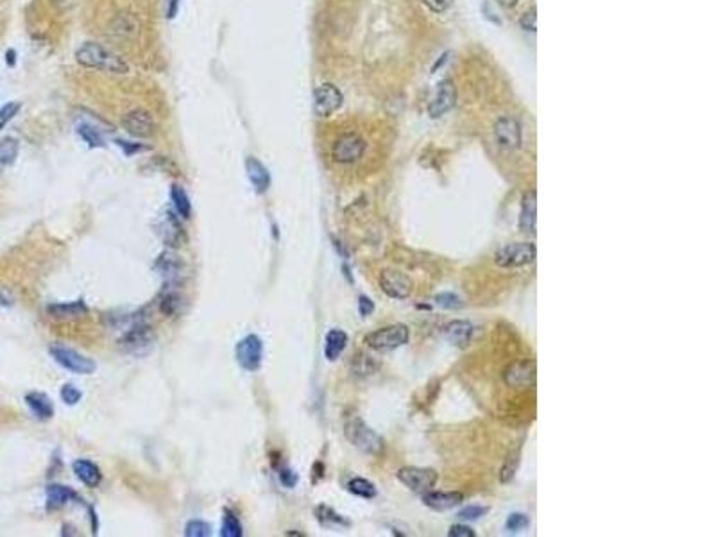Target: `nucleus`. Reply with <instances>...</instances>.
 Returning <instances> with one entry per match:
<instances>
[{
    "instance_id": "obj_1",
    "label": "nucleus",
    "mask_w": 716,
    "mask_h": 537,
    "mask_svg": "<svg viewBox=\"0 0 716 537\" xmlns=\"http://www.w3.org/2000/svg\"><path fill=\"white\" fill-rule=\"evenodd\" d=\"M75 61L79 63L84 68H92V70H102L108 74H128L129 65L124 61L119 54L111 52L101 43L95 41H86L75 50Z\"/></svg>"
},
{
    "instance_id": "obj_2",
    "label": "nucleus",
    "mask_w": 716,
    "mask_h": 537,
    "mask_svg": "<svg viewBox=\"0 0 716 537\" xmlns=\"http://www.w3.org/2000/svg\"><path fill=\"white\" fill-rule=\"evenodd\" d=\"M346 439L367 455H378L383 449V439L358 416H349L344 423Z\"/></svg>"
},
{
    "instance_id": "obj_15",
    "label": "nucleus",
    "mask_w": 716,
    "mask_h": 537,
    "mask_svg": "<svg viewBox=\"0 0 716 537\" xmlns=\"http://www.w3.org/2000/svg\"><path fill=\"white\" fill-rule=\"evenodd\" d=\"M455 102H457V88H455L452 79H444L432 99L428 113H430L432 119H439L455 106Z\"/></svg>"
},
{
    "instance_id": "obj_10",
    "label": "nucleus",
    "mask_w": 716,
    "mask_h": 537,
    "mask_svg": "<svg viewBox=\"0 0 716 537\" xmlns=\"http://www.w3.org/2000/svg\"><path fill=\"white\" fill-rule=\"evenodd\" d=\"M344 104L342 92L331 83H322L313 90V113L317 117H330Z\"/></svg>"
},
{
    "instance_id": "obj_11",
    "label": "nucleus",
    "mask_w": 716,
    "mask_h": 537,
    "mask_svg": "<svg viewBox=\"0 0 716 537\" xmlns=\"http://www.w3.org/2000/svg\"><path fill=\"white\" fill-rule=\"evenodd\" d=\"M380 286L383 294L392 300H407L414 291V283L409 276L398 268H385L380 274Z\"/></svg>"
},
{
    "instance_id": "obj_20",
    "label": "nucleus",
    "mask_w": 716,
    "mask_h": 537,
    "mask_svg": "<svg viewBox=\"0 0 716 537\" xmlns=\"http://www.w3.org/2000/svg\"><path fill=\"white\" fill-rule=\"evenodd\" d=\"M537 220V194L536 190H528L521 201V215H519V229L523 233H536Z\"/></svg>"
},
{
    "instance_id": "obj_27",
    "label": "nucleus",
    "mask_w": 716,
    "mask_h": 537,
    "mask_svg": "<svg viewBox=\"0 0 716 537\" xmlns=\"http://www.w3.org/2000/svg\"><path fill=\"white\" fill-rule=\"evenodd\" d=\"M171 199L177 215H180L181 219L188 220L190 217H192V203H190V197L188 194H186V190L181 185H172Z\"/></svg>"
},
{
    "instance_id": "obj_18",
    "label": "nucleus",
    "mask_w": 716,
    "mask_h": 537,
    "mask_svg": "<svg viewBox=\"0 0 716 537\" xmlns=\"http://www.w3.org/2000/svg\"><path fill=\"white\" fill-rule=\"evenodd\" d=\"M246 172L256 194H265L269 190V186H271V174H269V168L265 167L264 163L260 162L258 158L249 156V158L246 159Z\"/></svg>"
},
{
    "instance_id": "obj_7",
    "label": "nucleus",
    "mask_w": 716,
    "mask_h": 537,
    "mask_svg": "<svg viewBox=\"0 0 716 537\" xmlns=\"http://www.w3.org/2000/svg\"><path fill=\"white\" fill-rule=\"evenodd\" d=\"M235 358H237L238 366L247 373L258 371L262 367V362H264V340L260 339L256 333L246 335L235 346Z\"/></svg>"
},
{
    "instance_id": "obj_37",
    "label": "nucleus",
    "mask_w": 716,
    "mask_h": 537,
    "mask_svg": "<svg viewBox=\"0 0 716 537\" xmlns=\"http://www.w3.org/2000/svg\"><path fill=\"white\" fill-rule=\"evenodd\" d=\"M518 466H519V453L510 455V457L505 460V464H503V467H501L500 480L503 482V484H507V482L512 480L516 475V471H518Z\"/></svg>"
},
{
    "instance_id": "obj_3",
    "label": "nucleus",
    "mask_w": 716,
    "mask_h": 537,
    "mask_svg": "<svg viewBox=\"0 0 716 537\" xmlns=\"http://www.w3.org/2000/svg\"><path fill=\"white\" fill-rule=\"evenodd\" d=\"M153 328L145 321L135 319V321L126 328L124 335L119 339V349L124 353H128V355L142 357V355H145V353H149L151 349H153Z\"/></svg>"
},
{
    "instance_id": "obj_47",
    "label": "nucleus",
    "mask_w": 716,
    "mask_h": 537,
    "mask_svg": "<svg viewBox=\"0 0 716 537\" xmlns=\"http://www.w3.org/2000/svg\"><path fill=\"white\" fill-rule=\"evenodd\" d=\"M180 6L181 0H167V14H165V17H167L168 20H174V18L177 17Z\"/></svg>"
},
{
    "instance_id": "obj_39",
    "label": "nucleus",
    "mask_w": 716,
    "mask_h": 537,
    "mask_svg": "<svg viewBox=\"0 0 716 537\" xmlns=\"http://www.w3.org/2000/svg\"><path fill=\"white\" fill-rule=\"evenodd\" d=\"M487 507H482V505H470V507H464L462 511H458V518L464 521H475V520H480L482 516L487 514Z\"/></svg>"
},
{
    "instance_id": "obj_44",
    "label": "nucleus",
    "mask_w": 716,
    "mask_h": 537,
    "mask_svg": "<svg viewBox=\"0 0 716 537\" xmlns=\"http://www.w3.org/2000/svg\"><path fill=\"white\" fill-rule=\"evenodd\" d=\"M519 26H521V29H525V31L536 32V8H532L530 11H527V13L521 17Z\"/></svg>"
},
{
    "instance_id": "obj_38",
    "label": "nucleus",
    "mask_w": 716,
    "mask_h": 537,
    "mask_svg": "<svg viewBox=\"0 0 716 537\" xmlns=\"http://www.w3.org/2000/svg\"><path fill=\"white\" fill-rule=\"evenodd\" d=\"M59 394H61L63 403H65V405H70V407L77 405V403L81 401V398H83V392L75 387V385H72V383H65V385L61 387V392H59Z\"/></svg>"
},
{
    "instance_id": "obj_16",
    "label": "nucleus",
    "mask_w": 716,
    "mask_h": 537,
    "mask_svg": "<svg viewBox=\"0 0 716 537\" xmlns=\"http://www.w3.org/2000/svg\"><path fill=\"white\" fill-rule=\"evenodd\" d=\"M494 138H496L498 146L503 147V149H519V146H521V126H519L518 120L510 119V117L498 119L496 126H494Z\"/></svg>"
},
{
    "instance_id": "obj_30",
    "label": "nucleus",
    "mask_w": 716,
    "mask_h": 537,
    "mask_svg": "<svg viewBox=\"0 0 716 537\" xmlns=\"http://www.w3.org/2000/svg\"><path fill=\"white\" fill-rule=\"evenodd\" d=\"M316 516H317V520L321 521V525H325V527H349V521L344 518V516L337 514V512L331 509V507L328 505H319L316 509Z\"/></svg>"
},
{
    "instance_id": "obj_6",
    "label": "nucleus",
    "mask_w": 716,
    "mask_h": 537,
    "mask_svg": "<svg viewBox=\"0 0 716 537\" xmlns=\"http://www.w3.org/2000/svg\"><path fill=\"white\" fill-rule=\"evenodd\" d=\"M48 353H50V357H52L63 369L70 371L74 375L88 376L93 375L97 371L95 360L84 357L79 351H75V349L72 348H66V346H59V344L50 346Z\"/></svg>"
},
{
    "instance_id": "obj_19",
    "label": "nucleus",
    "mask_w": 716,
    "mask_h": 537,
    "mask_svg": "<svg viewBox=\"0 0 716 537\" xmlns=\"http://www.w3.org/2000/svg\"><path fill=\"white\" fill-rule=\"evenodd\" d=\"M475 335V326L473 322L464 321V319H457V321H452L446 324L444 328V337L449 340L455 346H461V348H466L467 344L471 342Z\"/></svg>"
},
{
    "instance_id": "obj_36",
    "label": "nucleus",
    "mask_w": 716,
    "mask_h": 537,
    "mask_svg": "<svg viewBox=\"0 0 716 537\" xmlns=\"http://www.w3.org/2000/svg\"><path fill=\"white\" fill-rule=\"evenodd\" d=\"M22 110V104L17 101L13 102H8V104H4V106L0 108V131L8 126L11 120L14 119L18 115V111Z\"/></svg>"
},
{
    "instance_id": "obj_31",
    "label": "nucleus",
    "mask_w": 716,
    "mask_h": 537,
    "mask_svg": "<svg viewBox=\"0 0 716 537\" xmlns=\"http://www.w3.org/2000/svg\"><path fill=\"white\" fill-rule=\"evenodd\" d=\"M181 306V297L180 294H177L176 291H172V289H167L165 286V291H163V294L159 295V310H162V313L165 315V318H172V315H176V312L180 310Z\"/></svg>"
},
{
    "instance_id": "obj_35",
    "label": "nucleus",
    "mask_w": 716,
    "mask_h": 537,
    "mask_svg": "<svg viewBox=\"0 0 716 537\" xmlns=\"http://www.w3.org/2000/svg\"><path fill=\"white\" fill-rule=\"evenodd\" d=\"M528 525H530V520H528L527 514H523V512H514V514H510L509 518H507L505 529L509 530L510 534H516L527 530Z\"/></svg>"
},
{
    "instance_id": "obj_21",
    "label": "nucleus",
    "mask_w": 716,
    "mask_h": 537,
    "mask_svg": "<svg viewBox=\"0 0 716 537\" xmlns=\"http://www.w3.org/2000/svg\"><path fill=\"white\" fill-rule=\"evenodd\" d=\"M47 313L57 321L66 319H79L88 313V306L83 300L70 301V303H52L47 306Z\"/></svg>"
},
{
    "instance_id": "obj_8",
    "label": "nucleus",
    "mask_w": 716,
    "mask_h": 537,
    "mask_svg": "<svg viewBox=\"0 0 716 537\" xmlns=\"http://www.w3.org/2000/svg\"><path fill=\"white\" fill-rule=\"evenodd\" d=\"M365 147H367V144H365L364 138L358 137L356 133H346L342 137H338L331 147V158L335 163L349 165V163L358 162L364 156Z\"/></svg>"
},
{
    "instance_id": "obj_29",
    "label": "nucleus",
    "mask_w": 716,
    "mask_h": 537,
    "mask_svg": "<svg viewBox=\"0 0 716 537\" xmlns=\"http://www.w3.org/2000/svg\"><path fill=\"white\" fill-rule=\"evenodd\" d=\"M77 135H79L81 140H83L84 144H88V147H92V149H102V147H106L104 137H102L99 129L93 128L92 124L81 122L79 126H77Z\"/></svg>"
},
{
    "instance_id": "obj_45",
    "label": "nucleus",
    "mask_w": 716,
    "mask_h": 537,
    "mask_svg": "<svg viewBox=\"0 0 716 537\" xmlns=\"http://www.w3.org/2000/svg\"><path fill=\"white\" fill-rule=\"evenodd\" d=\"M449 537H475V530H471L466 525H453L448 530Z\"/></svg>"
},
{
    "instance_id": "obj_13",
    "label": "nucleus",
    "mask_w": 716,
    "mask_h": 537,
    "mask_svg": "<svg viewBox=\"0 0 716 537\" xmlns=\"http://www.w3.org/2000/svg\"><path fill=\"white\" fill-rule=\"evenodd\" d=\"M503 382L512 389H530L536 385V362L518 360L503 373Z\"/></svg>"
},
{
    "instance_id": "obj_43",
    "label": "nucleus",
    "mask_w": 716,
    "mask_h": 537,
    "mask_svg": "<svg viewBox=\"0 0 716 537\" xmlns=\"http://www.w3.org/2000/svg\"><path fill=\"white\" fill-rule=\"evenodd\" d=\"M298 480H299L298 473H294L292 469H289V467H283V469H280V482H282L285 487H289V489L296 487Z\"/></svg>"
},
{
    "instance_id": "obj_28",
    "label": "nucleus",
    "mask_w": 716,
    "mask_h": 537,
    "mask_svg": "<svg viewBox=\"0 0 716 537\" xmlns=\"http://www.w3.org/2000/svg\"><path fill=\"white\" fill-rule=\"evenodd\" d=\"M20 153V141L14 137H6L0 140V170L14 165Z\"/></svg>"
},
{
    "instance_id": "obj_41",
    "label": "nucleus",
    "mask_w": 716,
    "mask_h": 537,
    "mask_svg": "<svg viewBox=\"0 0 716 537\" xmlns=\"http://www.w3.org/2000/svg\"><path fill=\"white\" fill-rule=\"evenodd\" d=\"M117 146L124 150V155L126 156H135V155H138V153L149 150V147L142 146V144H135V141H128V140H117Z\"/></svg>"
},
{
    "instance_id": "obj_42",
    "label": "nucleus",
    "mask_w": 716,
    "mask_h": 537,
    "mask_svg": "<svg viewBox=\"0 0 716 537\" xmlns=\"http://www.w3.org/2000/svg\"><path fill=\"white\" fill-rule=\"evenodd\" d=\"M421 2L434 13H446L453 6V0H421Z\"/></svg>"
},
{
    "instance_id": "obj_50",
    "label": "nucleus",
    "mask_w": 716,
    "mask_h": 537,
    "mask_svg": "<svg viewBox=\"0 0 716 537\" xmlns=\"http://www.w3.org/2000/svg\"><path fill=\"white\" fill-rule=\"evenodd\" d=\"M498 4L503 6V8H512V6H516L519 2V0H496Z\"/></svg>"
},
{
    "instance_id": "obj_24",
    "label": "nucleus",
    "mask_w": 716,
    "mask_h": 537,
    "mask_svg": "<svg viewBox=\"0 0 716 537\" xmlns=\"http://www.w3.org/2000/svg\"><path fill=\"white\" fill-rule=\"evenodd\" d=\"M26 403L32 414H35L38 419H41V421H47V419H50L54 416L52 401H50V398H48L45 392H38V391L27 392Z\"/></svg>"
},
{
    "instance_id": "obj_49",
    "label": "nucleus",
    "mask_w": 716,
    "mask_h": 537,
    "mask_svg": "<svg viewBox=\"0 0 716 537\" xmlns=\"http://www.w3.org/2000/svg\"><path fill=\"white\" fill-rule=\"evenodd\" d=\"M88 511H90V518H92V534H97V529H99V527H97V514L92 507H90Z\"/></svg>"
},
{
    "instance_id": "obj_34",
    "label": "nucleus",
    "mask_w": 716,
    "mask_h": 537,
    "mask_svg": "<svg viewBox=\"0 0 716 537\" xmlns=\"http://www.w3.org/2000/svg\"><path fill=\"white\" fill-rule=\"evenodd\" d=\"M185 536L186 537H210L211 536V525L202 520H190L185 525Z\"/></svg>"
},
{
    "instance_id": "obj_17",
    "label": "nucleus",
    "mask_w": 716,
    "mask_h": 537,
    "mask_svg": "<svg viewBox=\"0 0 716 537\" xmlns=\"http://www.w3.org/2000/svg\"><path fill=\"white\" fill-rule=\"evenodd\" d=\"M462 500H464V494L455 493V491H446V493H443V491H428V493L423 494V503L439 512L455 509V507L461 505Z\"/></svg>"
},
{
    "instance_id": "obj_48",
    "label": "nucleus",
    "mask_w": 716,
    "mask_h": 537,
    "mask_svg": "<svg viewBox=\"0 0 716 537\" xmlns=\"http://www.w3.org/2000/svg\"><path fill=\"white\" fill-rule=\"evenodd\" d=\"M6 63H8V66H11V68L17 65V50L9 49L8 52H6Z\"/></svg>"
},
{
    "instance_id": "obj_32",
    "label": "nucleus",
    "mask_w": 716,
    "mask_h": 537,
    "mask_svg": "<svg viewBox=\"0 0 716 537\" xmlns=\"http://www.w3.org/2000/svg\"><path fill=\"white\" fill-rule=\"evenodd\" d=\"M347 491L358 498H365V500H373L376 496V487H374L373 482L360 478V476L347 482Z\"/></svg>"
},
{
    "instance_id": "obj_5",
    "label": "nucleus",
    "mask_w": 716,
    "mask_h": 537,
    "mask_svg": "<svg viewBox=\"0 0 716 537\" xmlns=\"http://www.w3.org/2000/svg\"><path fill=\"white\" fill-rule=\"evenodd\" d=\"M537 256V249L530 242H514L507 244L498 249L494 255V264L501 268H518L525 265L534 264Z\"/></svg>"
},
{
    "instance_id": "obj_25",
    "label": "nucleus",
    "mask_w": 716,
    "mask_h": 537,
    "mask_svg": "<svg viewBox=\"0 0 716 537\" xmlns=\"http://www.w3.org/2000/svg\"><path fill=\"white\" fill-rule=\"evenodd\" d=\"M181 262L176 255H172L171 251H165L158 256V260L154 264V268L162 274L168 283H172L181 274Z\"/></svg>"
},
{
    "instance_id": "obj_9",
    "label": "nucleus",
    "mask_w": 716,
    "mask_h": 537,
    "mask_svg": "<svg viewBox=\"0 0 716 537\" xmlns=\"http://www.w3.org/2000/svg\"><path fill=\"white\" fill-rule=\"evenodd\" d=\"M396 476L405 487L416 494L428 493L437 484V473L434 469H428V467H401Z\"/></svg>"
},
{
    "instance_id": "obj_23",
    "label": "nucleus",
    "mask_w": 716,
    "mask_h": 537,
    "mask_svg": "<svg viewBox=\"0 0 716 537\" xmlns=\"http://www.w3.org/2000/svg\"><path fill=\"white\" fill-rule=\"evenodd\" d=\"M72 469H74L77 480L83 482L86 487H97V485L102 482L101 469H99L97 464L88 460V458H77V460L72 464Z\"/></svg>"
},
{
    "instance_id": "obj_14",
    "label": "nucleus",
    "mask_w": 716,
    "mask_h": 537,
    "mask_svg": "<svg viewBox=\"0 0 716 537\" xmlns=\"http://www.w3.org/2000/svg\"><path fill=\"white\" fill-rule=\"evenodd\" d=\"M122 126L135 138H151L156 131L153 115L145 110H133L124 115Z\"/></svg>"
},
{
    "instance_id": "obj_33",
    "label": "nucleus",
    "mask_w": 716,
    "mask_h": 537,
    "mask_svg": "<svg viewBox=\"0 0 716 537\" xmlns=\"http://www.w3.org/2000/svg\"><path fill=\"white\" fill-rule=\"evenodd\" d=\"M242 525L238 521L237 514L231 509H224L222 516V527H220V536L222 537H242Z\"/></svg>"
},
{
    "instance_id": "obj_12",
    "label": "nucleus",
    "mask_w": 716,
    "mask_h": 537,
    "mask_svg": "<svg viewBox=\"0 0 716 537\" xmlns=\"http://www.w3.org/2000/svg\"><path fill=\"white\" fill-rule=\"evenodd\" d=\"M156 233L159 235L163 244L168 247H180L186 240L185 231L181 228L180 215H176L172 210H165L162 213V217L156 222Z\"/></svg>"
},
{
    "instance_id": "obj_46",
    "label": "nucleus",
    "mask_w": 716,
    "mask_h": 537,
    "mask_svg": "<svg viewBox=\"0 0 716 537\" xmlns=\"http://www.w3.org/2000/svg\"><path fill=\"white\" fill-rule=\"evenodd\" d=\"M373 310H374L373 301H371L367 295H360V297H358V312H360L362 318H367V315H371Z\"/></svg>"
},
{
    "instance_id": "obj_4",
    "label": "nucleus",
    "mask_w": 716,
    "mask_h": 537,
    "mask_svg": "<svg viewBox=\"0 0 716 537\" xmlns=\"http://www.w3.org/2000/svg\"><path fill=\"white\" fill-rule=\"evenodd\" d=\"M410 330L409 326L405 324H391L385 328L373 331V333L365 335V344L369 346L373 351L387 353L394 351L409 342Z\"/></svg>"
},
{
    "instance_id": "obj_22",
    "label": "nucleus",
    "mask_w": 716,
    "mask_h": 537,
    "mask_svg": "<svg viewBox=\"0 0 716 537\" xmlns=\"http://www.w3.org/2000/svg\"><path fill=\"white\" fill-rule=\"evenodd\" d=\"M45 496H47L48 511H59L66 503H70L72 500H79V496H77V493H75L74 489L66 487V485L61 484L47 485Z\"/></svg>"
},
{
    "instance_id": "obj_40",
    "label": "nucleus",
    "mask_w": 716,
    "mask_h": 537,
    "mask_svg": "<svg viewBox=\"0 0 716 537\" xmlns=\"http://www.w3.org/2000/svg\"><path fill=\"white\" fill-rule=\"evenodd\" d=\"M435 303L448 310H455L458 309V306H462L461 297H458L457 294H453V292H443V294H439L435 297Z\"/></svg>"
},
{
    "instance_id": "obj_26",
    "label": "nucleus",
    "mask_w": 716,
    "mask_h": 537,
    "mask_svg": "<svg viewBox=\"0 0 716 537\" xmlns=\"http://www.w3.org/2000/svg\"><path fill=\"white\" fill-rule=\"evenodd\" d=\"M347 346V333L342 330H330L325 339V355L330 362L337 360Z\"/></svg>"
}]
</instances>
